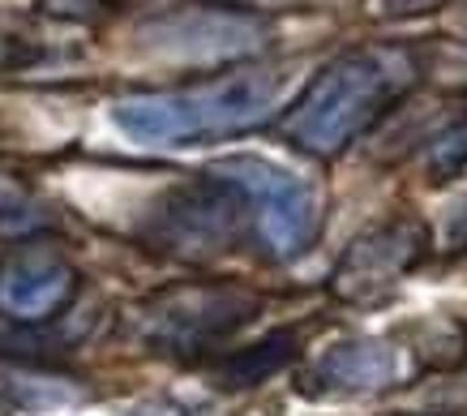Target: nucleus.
I'll list each match as a JSON object with an SVG mask.
<instances>
[{
    "mask_svg": "<svg viewBox=\"0 0 467 416\" xmlns=\"http://www.w3.org/2000/svg\"><path fill=\"white\" fill-rule=\"evenodd\" d=\"M287 69H244L193 90L138 95L112 108V125L138 146H202L270 120L284 103Z\"/></svg>",
    "mask_w": 467,
    "mask_h": 416,
    "instance_id": "nucleus-1",
    "label": "nucleus"
},
{
    "mask_svg": "<svg viewBox=\"0 0 467 416\" xmlns=\"http://www.w3.org/2000/svg\"><path fill=\"white\" fill-rule=\"evenodd\" d=\"M416 82V65L395 47H360L330 60L313 78L296 108L287 112L284 133L309 155H339Z\"/></svg>",
    "mask_w": 467,
    "mask_h": 416,
    "instance_id": "nucleus-2",
    "label": "nucleus"
},
{
    "mask_svg": "<svg viewBox=\"0 0 467 416\" xmlns=\"http://www.w3.org/2000/svg\"><path fill=\"white\" fill-rule=\"evenodd\" d=\"M211 176L227 181V185L244 193L257 206V228L266 236V244L279 258H300L322 228V202L317 189L300 172L275 163L266 155H223L214 159Z\"/></svg>",
    "mask_w": 467,
    "mask_h": 416,
    "instance_id": "nucleus-3",
    "label": "nucleus"
},
{
    "mask_svg": "<svg viewBox=\"0 0 467 416\" xmlns=\"http://www.w3.org/2000/svg\"><path fill=\"white\" fill-rule=\"evenodd\" d=\"M257 314V296L241 292V287H181L168 292L163 301L150 305L146 314V339L159 352H206V348L223 344L227 335Z\"/></svg>",
    "mask_w": 467,
    "mask_h": 416,
    "instance_id": "nucleus-4",
    "label": "nucleus"
},
{
    "mask_svg": "<svg viewBox=\"0 0 467 416\" xmlns=\"http://www.w3.org/2000/svg\"><path fill=\"white\" fill-rule=\"evenodd\" d=\"M266 22L257 14H236V9H211V5H189V9H168V14L146 17L138 26L146 52L171 60H227L249 57L266 44Z\"/></svg>",
    "mask_w": 467,
    "mask_h": 416,
    "instance_id": "nucleus-5",
    "label": "nucleus"
},
{
    "mask_svg": "<svg viewBox=\"0 0 467 416\" xmlns=\"http://www.w3.org/2000/svg\"><path fill=\"white\" fill-rule=\"evenodd\" d=\"M425 249L429 232L416 219H395L365 232L348 244V254L335 266V292L343 301H373L425 258Z\"/></svg>",
    "mask_w": 467,
    "mask_h": 416,
    "instance_id": "nucleus-6",
    "label": "nucleus"
},
{
    "mask_svg": "<svg viewBox=\"0 0 467 416\" xmlns=\"http://www.w3.org/2000/svg\"><path fill=\"white\" fill-rule=\"evenodd\" d=\"M403 373V357L390 339H343V344L326 348L317 365L309 369V395L326 400H352V395H378V390L395 387Z\"/></svg>",
    "mask_w": 467,
    "mask_h": 416,
    "instance_id": "nucleus-7",
    "label": "nucleus"
},
{
    "mask_svg": "<svg viewBox=\"0 0 467 416\" xmlns=\"http://www.w3.org/2000/svg\"><path fill=\"white\" fill-rule=\"evenodd\" d=\"M236 189L219 181V176L206 172L202 185H189V189H176L171 193V206L159 211V241L163 244H176V249H219L223 241H232L236 232Z\"/></svg>",
    "mask_w": 467,
    "mask_h": 416,
    "instance_id": "nucleus-8",
    "label": "nucleus"
},
{
    "mask_svg": "<svg viewBox=\"0 0 467 416\" xmlns=\"http://www.w3.org/2000/svg\"><path fill=\"white\" fill-rule=\"evenodd\" d=\"M73 292V266L57 254H22L0 275V305L14 317H47L52 309L69 301Z\"/></svg>",
    "mask_w": 467,
    "mask_h": 416,
    "instance_id": "nucleus-9",
    "label": "nucleus"
},
{
    "mask_svg": "<svg viewBox=\"0 0 467 416\" xmlns=\"http://www.w3.org/2000/svg\"><path fill=\"white\" fill-rule=\"evenodd\" d=\"M292 357H296V330H270L266 339H257V344H249V348H236L232 357L219 360V365H214V382L223 390L262 387V382L275 378Z\"/></svg>",
    "mask_w": 467,
    "mask_h": 416,
    "instance_id": "nucleus-10",
    "label": "nucleus"
},
{
    "mask_svg": "<svg viewBox=\"0 0 467 416\" xmlns=\"http://www.w3.org/2000/svg\"><path fill=\"white\" fill-rule=\"evenodd\" d=\"M78 400V390L57 378H39V373L5 369L0 365V408H17V412H47V408H65Z\"/></svg>",
    "mask_w": 467,
    "mask_h": 416,
    "instance_id": "nucleus-11",
    "label": "nucleus"
},
{
    "mask_svg": "<svg viewBox=\"0 0 467 416\" xmlns=\"http://www.w3.org/2000/svg\"><path fill=\"white\" fill-rule=\"evenodd\" d=\"M429 163L438 176H454L459 168H467V120H454L433 138L429 146Z\"/></svg>",
    "mask_w": 467,
    "mask_h": 416,
    "instance_id": "nucleus-12",
    "label": "nucleus"
},
{
    "mask_svg": "<svg viewBox=\"0 0 467 416\" xmlns=\"http://www.w3.org/2000/svg\"><path fill=\"white\" fill-rule=\"evenodd\" d=\"M378 5H382L378 9L382 17H411V14H425V9L441 5V0H378Z\"/></svg>",
    "mask_w": 467,
    "mask_h": 416,
    "instance_id": "nucleus-13",
    "label": "nucleus"
},
{
    "mask_svg": "<svg viewBox=\"0 0 467 416\" xmlns=\"http://www.w3.org/2000/svg\"><path fill=\"white\" fill-rule=\"evenodd\" d=\"M17 215V198L14 193H0V224H9Z\"/></svg>",
    "mask_w": 467,
    "mask_h": 416,
    "instance_id": "nucleus-14",
    "label": "nucleus"
}]
</instances>
